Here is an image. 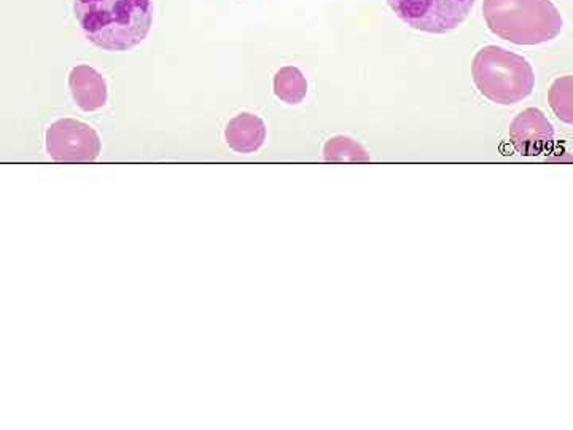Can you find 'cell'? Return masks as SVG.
I'll return each instance as SVG.
<instances>
[{
    "instance_id": "cell-8",
    "label": "cell",
    "mask_w": 573,
    "mask_h": 430,
    "mask_svg": "<svg viewBox=\"0 0 573 430\" xmlns=\"http://www.w3.org/2000/svg\"><path fill=\"white\" fill-rule=\"evenodd\" d=\"M225 141L236 154H255L266 141L265 122L254 113H240L228 122Z\"/></svg>"
},
{
    "instance_id": "cell-7",
    "label": "cell",
    "mask_w": 573,
    "mask_h": 430,
    "mask_svg": "<svg viewBox=\"0 0 573 430\" xmlns=\"http://www.w3.org/2000/svg\"><path fill=\"white\" fill-rule=\"evenodd\" d=\"M69 88L74 101L84 112H96L107 104L106 78L95 67H74L70 70Z\"/></svg>"
},
{
    "instance_id": "cell-1",
    "label": "cell",
    "mask_w": 573,
    "mask_h": 430,
    "mask_svg": "<svg viewBox=\"0 0 573 430\" xmlns=\"http://www.w3.org/2000/svg\"><path fill=\"white\" fill-rule=\"evenodd\" d=\"M78 24L88 41L106 52H128L147 38L152 0H76Z\"/></svg>"
},
{
    "instance_id": "cell-9",
    "label": "cell",
    "mask_w": 573,
    "mask_h": 430,
    "mask_svg": "<svg viewBox=\"0 0 573 430\" xmlns=\"http://www.w3.org/2000/svg\"><path fill=\"white\" fill-rule=\"evenodd\" d=\"M274 95L286 104H300L308 95V80L298 67H283L274 76Z\"/></svg>"
},
{
    "instance_id": "cell-11",
    "label": "cell",
    "mask_w": 573,
    "mask_h": 430,
    "mask_svg": "<svg viewBox=\"0 0 573 430\" xmlns=\"http://www.w3.org/2000/svg\"><path fill=\"white\" fill-rule=\"evenodd\" d=\"M551 109L554 110L557 117L561 122L572 124L573 123V78L565 76L558 78L553 85H551L550 96Z\"/></svg>"
},
{
    "instance_id": "cell-5",
    "label": "cell",
    "mask_w": 573,
    "mask_h": 430,
    "mask_svg": "<svg viewBox=\"0 0 573 430\" xmlns=\"http://www.w3.org/2000/svg\"><path fill=\"white\" fill-rule=\"evenodd\" d=\"M46 152L58 163H92L101 154V137L90 124L58 120L46 130Z\"/></svg>"
},
{
    "instance_id": "cell-2",
    "label": "cell",
    "mask_w": 573,
    "mask_h": 430,
    "mask_svg": "<svg viewBox=\"0 0 573 430\" xmlns=\"http://www.w3.org/2000/svg\"><path fill=\"white\" fill-rule=\"evenodd\" d=\"M487 27L515 45H540L554 41L564 20L551 0H484Z\"/></svg>"
},
{
    "instance_id": "cell-4",
    "label": "cell",
    "mask_w": 573,
    "mask_h": 430,
    "mask_svg": "<svg viewBox=\"0 0 573 430\" xmlns=\"http://www.w3.org/2000/svg\"><path fill=\"white\" fill-rule=\"evenodd\" d=\"M387 3L395 16L427 34L458 30L475 7V0H387Z\"/></svg>"
},
{
    "instance_id": "cell-6",
    "label": "cell",
    "mask_w": 573,
    "mask_h": 430,
    "mask_svg": "<svg viewBox=\"0 0 573 430\" xmlns=\"http://www.w3.org/2000/svg\"><path fill=\"white\" fill-rule=\"evenodd\" d=\"M510 142L522 156H539L551 151L554 144V128L542 110H522L510 124Z\"/></svg>"
},
{
    "instance_id": "cell-10",
    "label": "cell",
    "mask_w": 573,
    "mask_h": 430,
    "mask_svg": "<svg viewBox=\"0 0 573 430\" xmlns=\"http://www.w3.org/2000/svg\"><path fill=\"white\" fill-rule=\"evenodd\" d=\"M323 158L329 163H368L370 155L357 141L348 136L330 139L323 147Z\"/></svg>"
},
{
    "instance_id": "cell-3",
    "label": "cell",
    "mask_w": 573,
    "mask_h": 430,
    "mask_svg": "<svg viewBox=\"0 0 573 430\" xmlns=\"http://www.w3.org/2000/svg\"><path fill=\"white\" fill-rule=\"evenodd\" d=\"M472 76L478 91L494 104H518L536 88V74L528 59L497 45L476 53Z\"/></svg>"
}]
</instances>
